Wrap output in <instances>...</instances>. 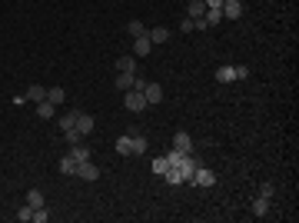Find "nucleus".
<instances>
[{
	"label": "nucleus",
	"instance_id": "nucleus-1",
	"mask_svg": "<svg viewBox=\"0 0 299 223\" xmlns=\"http://www.w3.org/2000/svg\"><path fill=\"white\" fill-rule=\"evenodd\" d=\"M90 130H93V117H90V113H76L74 130L63 133V137H67V143H80V140H83V137H87Z\"/></svg>",
	"mask_w": 299,
	"mask_h": 223
},
{
	"label": "nucleus",
	"instance_id": "nucleus-2",
	"mask_svg": "<svg viewBox=\"0 0 299 223\" xmlns=\"http://www.w3.org/2000/svg\"><path fill=\"white\" fill-rule=\"evenodd\" d=\"M123 107L130 113H140V110H147L150 103H147V97H143V90H123Z\"/></svg>",
	"mask_w": 299,
	"mask_h": 223
},
{
	"label": "nucleus",
	"instance_id": "nucleus-3",
	"mask_svg": "<svg viewBox=\"0 0 299 223\" xmlns=\"http://www.w3.org/2000/svg\"><path fill=\"white\" fill-rule=\"evenodd\" d=\"M216 183V173L213 170H206L203 163L196 167V173H193V180H189V186H213Z\"/></svg>",
	"mask_w": 299,
	"mask_h": 223
},
{
	"label": "nucleus",
	"instance_id": "nucleus-4",
	"mask_svg": "<svg viewBox=\"0 0 299 223\" xmlns=\"http://www.w3.org/2000/svg\"><path fill=\"white\" fill-rule=\"evenodd\" d=\"M196 167H200V160H196V157H193V153H187V157H183V163H180V177H183V183L189 186V180H193V173H196Z\"/></svg>",
	"mask_w": 299,
	"mask_h": 223
},
{
	"label": "nucleus",
	"instance_id": "nucleus-5",
	"mask_svg": "<svg viewBox=\"0 0 299 223\" xmlns=\"http://www.w3.org/2000/svg\"><path fill=\"white\" fill-rule=\"evenodd\" d=\"M74 177H80V180H100V167L96 163H90V160H83V163H76V173Z\"/></svg>",
	"mask_w": 299,
	"mask_h": 223
},
{
	"label": "nucleus",
	"instance_id": "nucleus-6",
	"mask_svg": "<svg viewBox=\"0 0 299 223\" xmlns=\"http://www.w3.org/2000/svg\"><path fill=\"white\" fill-rule=\"evenodd\" d=\"M243 0H226L223 3V20H240L243 17Z\"/></svg>",
	"mask_w": 299,
	"mask_h": 223
},
{
	"label": "nucleus",
	"instance_id": "nucleus-7",
	"mask_svg": "<svg viewBox=\"0 0 299 223\" xmlns=\"http://www.w3.org/2000/svg\"><path fill=\"white\" fill-rule=\"evenodd\" d=\"M127 133H130V140H133V153H130V157H143V153H147V147H150V140H147L140 130H127Z\"/></svg>",
	"mask_w": 299,
	"mask_h": 223
},
{
	"label": "nucleus",
	"instance_id": "nucleus-8",
	"mask_svg": "<svg viewBox=\"0 0 299 223\" xmlns=\"http://www.w3.org/2000/svg\"><path fill=\"white\" fill-rule=\"evenodd\" d=\"M173 150H180V153H193V137L187 130L173 133Z\"/></svg>",
	"mask_w": 299,
	"mask_h": 223
},
{
	"label": "nucleus",
	"instance_id": "nucleus-9",
	"mask_svg": "<svg viewBox=\"0 0 299 223\" xmlns=\"http://www.w3.org/2000/svg\"><path fill=\"white\" fill-rule=\"evenodd\" d=\"M143 97H147L150 107H153V103H160V100H163V87H160V83H150V80H147V87H143Z\"/></svg>",
	"mask_w": 299,
	"mask_h": 223
},
{
	"label": "nucleus",
	"instance_id": "nucleus-10",
	"mask_svg": "<svg viewBox=\"0 0 299 223\" xmlns=\"http://www.w3.org/2000/svg\"><path fill=\"white\" fill-rule=\"evenodd\" d=\"M147 37H150V43L156 47V43H167L169 40V30L167 27H147Z\"/></svg>",
	"mask_w": 299,
	"mask_h": 223
},
{
	"label": "nucleus",
	"instance_id": "nucleus-11",
	"mask_svg": "<svg viewBox=\"0 0 299 223\" xmlns=\"http://www.w3.org/2000/svg\"><path fill=\"white\" fill-rule=\"evenodd\" d=\"M213 80H216V83H233V80H236V70L226 63V67H220V70L213 74Z\"/></svg>",
	"mask_w": 299,
	"mask_h": 223
},
{
	"label": "nucleus",
	"instance_id": "nucleus-12",
	"mask_svg": "<svg viewBox=\"0 0 299 223\" xmlns=\"http://www.w3.org/2000/svg\"><path fill=\"white\" fill-rule=\"evenodd\" d=\"M116 74H136V57H120L116 60Z\"/></svg>",
	"mask_w": 299,
	"mask_h": 223
},
{
	"label": "nucleus",
	"instance_id": "nucleus-13",
	"mask_svg": "<svg viewBox=\"0 0 299 223\" xmlns=\"http://www.w3.org/2000/svg\"><path fill=\"white\" fill-rule=\"evenodd\" d=\"M203 14H206V3H203V0H189V7H187V17H189V20H200Z\"/></svg>",
	"mask_w": 299,
	"mask_h": 223
},
{
	"label": "nucleus",
	"instance_id": "nucleus-14",
	"mask_svg": "<svg viewBox=\"0 0 299 223\" xmlns=\"http://www.w3.org/2000/svg\"><path fill=\"white\" fill-rule=\"evenodd\" d=\"M150 50H153L150 37H136V40H133V54H136V57H147Z\"/></svg>",
	"mask_w": 299,
	"mask_h": 223
},
{
	"label": "nucleus",
	"instance_id": "nucleus-15",
	"mask_svg": "<svg viewBox=\"0 0 299 223\" xmlns=\"http://www.w3.org/2000/svg\"><path fill=\"white\" fill-rule=\"evenodd\" d=\"M47 100H50L54 107H60V103L67 100V90H63V87H47Z\"/></svg>",
	"mask_w": 299,
	"mask_h": 223
},
{
	"label": "nucleus",
	"instance_id": "nucleus-16",
	"mask_svg": "<svg viewBox=\"0 0 299 223\" xmlns=\"http://www.w3.org/2000/svg\"><path fill=\"white\" fill-rule=\"evenodd\" d=\"M266 213H269V200H266V197H256V200H253V217L262 220Z\"/></svg>",
	"mask_w": 299,
	"mask_h": 223
},
{
	"label": "nucleus",
	"instance_id": "nucleus-17",
	"mask_svg": "<svg viewBox=\"0 0 299 223\" xmlns=\"http://www.w3.org/2000/svg\"><path fill=\"white\" fill-rule=\"evenodd\" d=\"M116 153H120V157H130V153H133V140H130V133H123V137L116 140Z\"/></svg>",
	"mask_w": 299,
	"mask_h": 223
},
{
	"label": "nucleus",
	"instance_id": "nucleus-18",
	"mask_svg": "<svg viewBox=\"0 0 299 223\" xmlns=\"http://www.w3.org/2000/svg\"><path fill=\"white\" fill-rule=\"evenodd\" d=\"M67 157H74L76 163H83V160H90V150L83 147V143H74V147H70V153H67Z\"/></svg>",
	"mask_w": 299,
	"mask_h": 223
},
{
	"label": "nucleus",
	"instance_id": "nucleus-19",
	"mask_svg": "<svg viewBox=\"0 0 299 223\" xmlns=\"http://www.w3.org/2000/svg\"><path fill=\"white\" fill-rule=\"evenodd\" d=\"M56 170H60L63 177H74V173H76V160H74V157H63V160L56 163Z\"/></svg>",
	"mask_w": 299,
	"mask_h": 223
},
{
	"label": "nucleus",
	"instance_id": "nucleus-20",
	"mask_svg": "<svg viewBox=\"0 0 299 223\" xmlns=\"http://www.w3.org/2000/svg\"><path fill=\"white\" fill-rule=\"evenodd\" d=\"M27 100H34V103H40V100H47V87H40V83H34V87H27Z\"/></svg>",
	"mask_w": 299,
	"mask_h": 223
},
{
	"label": "nucleus",
	"instance_id": "nucleus-21",
	"mask_svg": "<svg viewBox=\"0 0 299 223\" xmlns=\"http://www.w3.org/2000/svg\"><path fill=\"white\" fill-rule=\"evenodd\" d=\"M76 113H80V110H70V113H63V117H60V130H63V133H70V130H74Z\"/></svg>",
	"mask_w": 299,
	"mask_h": 223
},
{
	"label": "nucleus",
	"instance_id": "nucleus-22",
	"mask_svg": "<svg viewBox=\"0 0 299 223\" xmlns=\"http://www.w3.org/2000/svg\"><path fill=\"white\" fill-rule=\"evenodd\" d=\"M133 77L136 74H116V80H113L116 90H133Z\"/></svg>",
	"mask_w": 299,
	"mask_h": 223
},
{
	"label": "nucleus",
	"instance_id": "nucleus-23",
	"mask_svg": "<svg viewBox=\"0 0 299 223\" xmlns=\"http://www.w3.org/2000/svg\"><path fill=\"white\" fill-rule=\"evenodd\" d=\"M127 34H130L133 40H136V37H147V27H143L140 20H130V23H127Z\"/></svg>",
	"mask_w": 299,
	"mask_h": 223
},
{
	"label": "nucleus",
	"instance_id": "nucleus-24",
	"mask_svg": "<svg viewBox=\"0 0 299 223\" xmlns=\"http://www.w3.org/2000/svg\"><path fill=\"white\" fill-rule=\"evenodd\" d=\"M37 117L40 120H50V117H54V103H50V100H40L37 103Z\"/></svg>",
	"mask_w": 299,
	"mask_h": 223
},
{
	"label": "nucleus",
	"instance_id": "nucleus-25",
	"mask_svg": "<svg viewBox=\"0 0 299 223\" xmlns=\"http://www.w3.org/2000/svg\"><path fill=\"white\" fill-rule=\"evenodd\" d=\"M27 206H34V210H37V206H47L43 203V193H40V190H27Z\"/></svg>",
	"mask_w": 299,
	"mask_h": 223
},
{
	"label": "nucleus",
	"instance_id": "nucleus-26",
	"mask_svg": "<svg viewBox=\"0 0 299 223\" xmlns=\"http://www.w3.org/2000/svg\"><path fill=\"white\" fill-rule=\"evenodd\" d=\"M150 167H153V173H156V177H163V173L169 170V163H167V157H156V160H153Z\"/></svg>",
	"mask_w": 299,
	"mask_h": 223
},
{
	"label": "nucleus",
	"instance_id": "nucleus-27",
	"mask_svg": "<svg viewBox=\"0 0 299 223\" xmlns=\"http://www.w3.org/2000/svg\"><path fill=\"white\" fill-rule=\"evenodd\" d=\"M163 177H167V183H173V186H176V183H183V177H180V170H176V167H169L167 173H163Z\"/></svg>",
	"mask_w": 299,
	"mask_h": 223
},
{
	"label": "nucleus",
	"instance_id": "nucleus-28",
	"mask_svg": "<svg viewBox=\"0 0 299 223\" xmlns=\"http://www.w3.org/2000/svg\"><path fill=\"white\" fill-rule=\"evenodd\" d=\"M50 220V210H47V206H37V210H34V223H47Z\"/></svg>",
	"mask_w": 299,
	"mask_h": 223
},
{
	"label": "nucleus",
	"instance_id": "nucleus-29",
	"mask_svg": "<svg viewBox=\"0 0 299 223\" xmlns=\"http://www.w3.org/2000/svg\"><path fill=\"white\" fill-rule=\"evenodd\" d=\"M17 220H20V223L34 220V206H20V210H17Z\"/></svg>",
	"mask_w": 299,
	"mask_h": 223
},
{
	"label": "nucleus",
	"instance_id": "nucleus-30",
	"mask_svg": "<svg viewBox=\"0 0 299 223\" xmlns=\"http://www.w3.org/2000/svg\"><path fill=\"white\" fill-rule=\"evenodd\" d=\"M180 30H183V34H193V30H196V20L183 17V23H180Z\"/></svg>",
	"mask_w": 299,
	"mask_h": 223
},
{
	"label": "nucleus",
	"instance_id": "nucleus-31",
	"mask_svg": "<svg viewBox=\"0 0 299 223\" xmlns=\"http://www.w3.org/2000/svg\"><path fill=\"white\" fill-rule=\"evenodd\" d=\"M273 193H276V190H273V183H262V186H260V197H266V200H273Z\"/></svg>",
	"mask_w": 299,
	"mask_h": 223
},
{
	"label": "nucleus",
	"instance_id": "nucleus-32",
	"mask_svg": "<svg viewBox=\"0 0 299 223\" xmlns=\"http://www.w3.org/2000/svg\"><path fill=\"white\" fill-rule=\"evenodd\" d=\"M233 70H236V80H246V77H249V67H246V63H240V67H233Z\"/></svg>",
	"mask_w": 299,
	"mask_h": 223
},
{
	"label": "nucleus",
	"instance_id": "nucleus-33",
	"mask_svg": "<svg viewBox=\"0 0 299 223\" xmlns=\"http://www.w3.org/2000/svg\"><path fill=\"white\" fill-rule=\"evenodd\" d=\"M203 3H206V10H223L226 0H203Z\"/></svg>",
	"mask_w": 299,
	"mask_h": 223
}]
</instances>
